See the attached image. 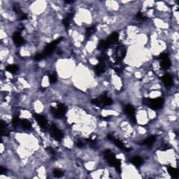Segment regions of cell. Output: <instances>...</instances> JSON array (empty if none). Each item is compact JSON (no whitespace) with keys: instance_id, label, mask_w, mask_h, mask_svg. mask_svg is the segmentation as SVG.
Wrapping results in <instances>:
<instances>
[{"instance_id":"24","label":"cell","mask_w":179,"mask_h":179,"mask_svg":"<svg viewBox=\"0 0 179 179\" xmlns=\"http://www.w3.org/2000/svg\"><path fill=\"white\" fill-rule=\"evenodd\" d=\"M6 70L11 73H15L18 71V67L15 64H10L6 67Z\"/></svg>"},{"instance_id":"11","label":"cell","mask_w":179,"mask_h":179,"mask_svg":"<svg viewBox=\"0 0 179 179\" xmlns=\"http://www.w3.org/2000/svg\"><path fill=\"white\" fill-rule=\"evenodd\" d=\"M13 40L15 44L18 46L23 45L25 43V41L21 37V34L19 32H15L14 33L13 35Z\"/></svg>"},{"instance_id":"8","label":"cell","mask_w":179,"mask_h":179,"mask_svg":"<svg viewBox=\"0 0 179 179\" xmlns=\"http://www.w3.org/2000/svg\"><path fill=\"white\" fill-rule=\"evenodd\" d=\"M51 136L55 141H59L62 139L64 134L63 133L57 128V126H55V125H52L51 128Z\"/></svg>"},{"instance_id":"28","label":"cell","mask_w":179,"mask_h":179,"mask_svg":"<svg viewBox=\"0 0 179 179\" xmlns=\"http://www.w3.org/2000/svg\"><path fill=\"white\" fill-rule=\"evenodd\" d=\"M53 175L55 177H57V178H60V177H62L64 175V173L61 170H59V169H54Z\"/></svg>"},{"instance_id":"23","label":"cell","mask_w":179,"mask_h":179,"mask_svg":"<svg viewBox=\"0 0 179 179\" xmlns=\"http://www.w3.org/2000/svg\"><path fill=\"white\" fill-rule=\"evenodd\" d=\"M96 31V26H92L90 27H88L87 29V31H86V34H85V37L86 39H88L90 38L91 36L94 34Z\"/></svg>"},{"instance_id":"3","label":"cell","mask_w":179,"mask_h":179,"mask_svg":"<svg viewBox=\"0 0 179 179\" xmlns=\"http://www.w3.org/2000/svg\"><path fill=\"white\" fill-rule=\"evenodd\" d=\"M144 104L149 106L150 109L153 110H158L161 109L164 104V100L161 97H158L155 99L144 98L143 99Z\"/></svg>"},{"instance_id":"2","label":"cell","mask_w":179,"mask_h":179,"mask_svg":"<svg viewBox=\"0 0 179 179\" xmlns=\"http://www.w3.org/2000/svg\"><path fill=\"white\" fill-rule=\"evenodd\" d=\"M104 158L110 165L114 166L116 168V171L118 173L121 172V162H120V160L116 159L115 155L114 153H111L109 150H105L104 153Z\"/></svg>"},{"instance_id":"6","label":"cell","mask_w":179,"mask_h":179,"mask_svg":"<svg viewBox=\"0 0 179 179\" xmlns=\"http://www.w3.org/2000/svg\"><path fill=\"white\" fill-rule=\"evenodd\" d=\"M126 55V49L123 45H118L116 53V64H120L124 59Z\"/></svg>"},{"instance_id":"25","label":"cell","mask_w":179,"mask_h":179,"mask_svg":"<svg viewBox=\"0 0 179 179\" xmlns=\"http://www.w3.org/2000/svg\"><path fill=\"white\" fill-rule=\"evenodd\" d=\"M48 79H49V82L51 83H55L57 82V74L55 73H52L51 74H49L48 76Z\"/></svg>"},{"instance_id":"12","label":"cell","mask_w":179,"mask_h":179,"mask_svg":"<svg viewBox=\"0 0 179 179\" xmlns=\"http://www.w3.org/2000/svg\"><path fill=\"white\" fill-rule=\"evenodd\" d=\"M162 62L160 63V65H161L162 68L164 69H168L170 68L171 65H172V62L169 59V57H166L163 59H161Z\"/></svg>"},{"instance_id":"20","label":"cell","mask_w":179,"mask_h":179,"mask_svg":"<svg viewBox=\"0 0 179 179\" xmlns=\"http://www.w3.org/2000/svg\"><path fill=\"white\" fill-rule=\"evenodd\" d=\"M167 171L169 172V175L172 177V178H178V172L176 169L172 167V166H168Z\"/></svg>"},{"instance_id":"14","label":"cell","mask_w":179,"mask_h":179,"mask_svg":"<svg viewBox=\"0 0 179 179\" xmlns=\"http://www.w3.org/2000/svg\"><path fill=\"white\" fill-rule=\"evenodd\" d=\"M155 141H156V136H149V137H148L147 139H144L141 144L144 146H151L155 142Z\"/></svg>"},{"instance_id":"1","label":"cell","mask_w":179,"mask_h":179,"mask_svg":"<svg viewBox=\"0 0 179 179\" xmlns=\"http://www.w3.org/2000/svg\"><path fill=\"white\" fill-rule=\"evenodd\" d=\"M62 40V37H60V38H58L56 40H55L54 41L51 42V43H49L46 47L44 50H43V52L41 53H39V54L36 55L34 56V59L35 60H41V59H43V58L46 57L47 56L50 55L52 54L54 51L55 48H56L57 45Z\"/></svg>"},{"instance_id":"26","label":"cell","mask_w":179,"mask_h":179,"mask_svg":"<svg viewBox=\"0 0 179 179\" xmlns=\"http://www.w3.org/2000/svg\"><path fill=\"white\" fill-rule=\"evenodd\" d=\"M136 19H138L139 20H141V21H145V20H147V17L145 16L141 12L139 11V13L136 14Z\"/></svg>"},{"instance_id":"15","label":"cell","mask_w":179,"mask_h":179,"mask_svg":"<svg viewBox=\"0 0 179 179\" xmlns=\"http://www.w3.org/2000/svg\"><path fill=\"white\" fill-rule=\"evenodd\" d=\"M105 71V64L99 62L98 64L95 66V72L97 75H101Z\"/></svg>"},{"instance_id":"18","label":"cell","mask_w":179,"mask_h":179,"mask_svg":"<svg viewBox=\"0 0 179 179\" xmlns=\"http://www.w3.org/2000/svg\"><path fill=\"white\" fill-rule=\"evenodd\" d=\"M1 134L3 136H8L10 134V130H9V126L5 122L1 120Z\"/></svg>"},{"instance_id":"29","label":"cell","mask_w":179,"mask_h":179,"mask_svg":"<svg viewBox=\"0 0 179 179\" xmlns=\"http://www.w3.org/2000/svg\"><path fill=\"white\" fill-rule=\"evenodd\" d=\"M13 10H14V11H15V13H16L17 15H18V16L23 13V12H22L21 9H20V7H19V5H18V4H14L13 5Z\"/></svg>"},{"instance_id":"13","label":"cell","mask_w":179,"mask_h":179,"mask_svg":"<svg viewBox=\"0 0 179 179\" xmlns=\"http://www.w3.org/2000/svg\"><path fill=\"white\" fill-rule=\"evenodd\" d=\"M162 81L164 82V85L166 87H170L172 86L173 84V80L172 77L171 76V75L169 74H165L164 76L162 77Z\"/></svg>"},{"instance_id":"5","label":"cell","mask_w":179,"mask_h":179,"mask_svg":"<svg viewBox=\"0 0 179 179\" xmlns=\"http://www.w3.org/2000/svg\"><path fill=\"white\" fill-rule=\"evenodd\" d=\"M51 112L55 118H62L64 117L67 111V107L64 104H58L57 108L51 107Z\"/></svg>"},{"instance_id":"30","label":"cell","mask_w":179,"mask_h":179,"mask_svg":"<svg viewBox=\"0 0 179 179\" xmlns=\"http://www.w3.org/2000/svg\"><path fill=\"white\" fill-rule=\"evenodd\" d=\"M45 150H46V151L48 152V153L51 154V155L53 157L55 156V155H56L55 150L53 148H51V147H47L46 148H45Z\"/></svg>"},{"instance_id":"32","label":"cell","mask_w":179,"mask_h":179,"mask_svg":"<svg viewBox=\"0 0 179 179\" xmlns=\"http://www.w3.org/2000/svg\"><path fill=\"white\" fill-rule=\"evenodd\" d=\"M6 172H7V169L4 167H3V166H0V174H3Z\"/></svg>"},{"instance_id":"17","label":"cell","mask_w":179,"mask_h":179,"mask_svg":"<svg viewBox=\"0 0 179 179\" xmlns=\"http://www.w3.org/2000/svg\"><path fill=\"white\" fill-rule=\"evenodd\" d=\"M131 162L133 165L136 166V167H139V166H141L143 164L144 160H143V159L141 157L136 156L134 157V158L131 160Z\"/></svg>"},{"instance_id":"31","label":"cell","mask_w":179,"mask_h":179,"mask_svg":"<svg viewBox=\"0 0 179 179\" xmlns=\"http://www.w3.org/2000/svg\"><path fill=\"white\" fill-rule=\"evenodd\" d=\"M27 18V14L24 13H23L21 14V15L18 16V20H26Z\"/></svg>"},{"instance_id":"16","label":"cell","mask_w":179,"mask_h":179,"mask_svg":"<svg viewBox=\"0 0 179 179\" xmlns=\"http://www.w3.org/2000/svg\"><path fill=\"white\" fill-rule=\"evenodd\" d=\"M118 37H119L118 34L116 32H114L113 33V34H111V35L108 37V39H106V40L108 41V42L110 43V45H111L112 44L117 43L118 41Z\"/></svg>"},{"instance_id":"7","label":"cell","mask_w":179,"mask_h":179,"mask_svg":"<svg viewBox=\"0 0 179 179\" xmlns=\"http://www.w3.org/2000/svg\"><path fill=\"white\" fill-rule=\"evenodd\" d=\"M107 138L109 140L112 141V142L116 146L118 147L119 148L121 149V150H125V151H126V152H130V150H132V148H127L125 146V144H124L121 141L119 140V139H116V138L114 137V136H112L111 134L108 135Z\"/></svg>"},{"instance_id":"19","label":"cell","mask_w":179,"mask_h":179,"mask_svg":"<svg viewBox=\"0 0 179 179\" xmlns=\"http://www.w3.org/2000/svg\"><path fill=\"white\" fill-rule=\"evenodd\" d=\"M72 18H73V14L68 13L66 15L63 20H62V23H63V25L66 28H69V27L70 25L71 21L72 20Z\"/></svg>"},{"instance_id":"4","label":"cell","mask_w":179,"mask_h":179,"mask_svg":"<svg viewBox=\"0 0 179 179\" xmlns=\"http://www.w3.org/2000/svg\"><path fill=\"white\" fill-rule=\"evenodd\" d=\"M91 103L93 104L95 106L101 107L103 106H110V105H111L113 104V100L111 98H109L106 94H105V95H102L100 98L92 100Z\"/></svg>"},{"instance_id":"33","label":"cell","mask_w":179,"mask_h":179,"mask_svg":"<svg viewBox=\"0 0 179 179\" xmlns=\"http://www.w3.org/2000/svg\"><path fill=\"white\" fill-rule=\"evenodd\" d=\"M76 146H78V148L83 147V142H82V141H78V142L76 144Z\"/></svg>"},{"instance_id":"10","label":"cell","mask_w":179,"mask_h":179,"mask_svg":"<svg viewBox=\"0 0 179 179\" xmlns=\"http://www.w3.org/2000/svg\"><path fill=\"white\" fill-rule=\"evenodd\" d=\"M125 114L130 116V120L133 122H136V118H135V109L132 105L128 104L125 107Z\"/></svg>"},{"instance_id":"21","label":"cell","mask_w":179,"mask_h":179,"mask_svg":"<svg viewBox=\"0 0 179 179\" xmlns=\"http://www.w3.org/2000/svg\"><path fill=\"white\" fill-rule=\"evenodd\" d=\"M20 124H21V126L23 127L25 130H30L32 128V124L31 122L29 121L27 119H23L20 121Z\"/></svg>"},{"instance_id":"22","label":"cell","mask_w":179,"mask_h":179,"mask_svg":"<svg viewBox=\"0 0 179 179\" xmlns=\"http://www.w3.org/2000/svg\"><path fill=\"white\" fill-rule=\"evenodd\" d=\"M110 43L108 42L107 40H104L100 42L98 44V48L100 50H105L110 46Z\"/></svg>"},{"instance_id":"27","label":"cell","mask_w":179,"mask_h":179,"mask_svg":"<svg viewBox=\"0 0 179 179\" xmlns=\"http://www.w3.org/2000/svg\"><path fill=\"white\" fill-rule=\"evenodd\" d=\"M20 121H21V120H20V118H18V116H14L13 120H12V123H13V126L14 127V128L18 126V125H19V123H20Z\"/></svg>"},{"instance_id":"9","label":"cell","mask_w":179,"mask_h":179,"mask_svg":"<svg viewBox=\"0 0 179 179\" xmlns=\"http://www.w3.org/2000/svg\"><path fill=\"white\" fill-rule=\"evenodd\" d=\"M34 118L37 122H38L39 126L43 130H45L47 128V125H48V120H47L45 116L42 115H39V114H34Z\"/></svg>"}]
</instances>
